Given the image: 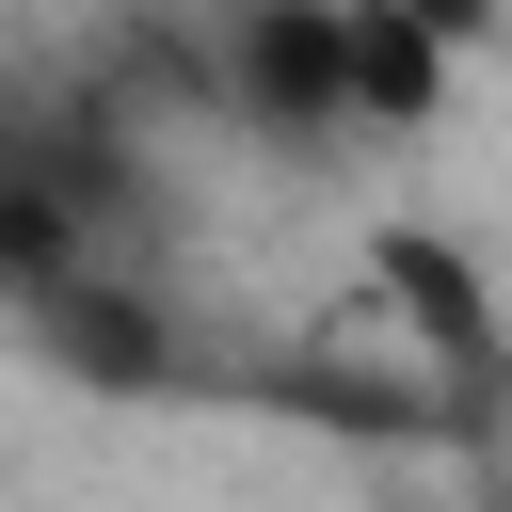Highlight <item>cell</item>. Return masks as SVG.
I'll return each mask as SVG.
<instances>
[{
    "label": "cell",
    "instance_id": "cell-1",
    "mask_svg": "<svg viewBox=\"0 0 512 512\" xmlns=\"http://www.w3.org/2000/svg\"><path fill=\"white\" fill-rule=\"evenodd\" d=\"M32 352H48L64 384H96V400H176V384H192V336H176V304H160L128 256L64 272V288L32 304Z\"/></svg>",
    "mask_w": 512,
    "mask_h": 512
},
{
    "label": "cell",
    "instance_id": "cell-2",
    "mask_svg": "<svg viewBox=\"0 0 512 512\" xmlns=\"http://www.w3.org/2000/svg\"><path fill=\"white\" fill-rule=\"evenodd\" d=\"M224 96L272 144H336L352 128V0H240L224 16Z\"/></svg>",
    "mask_w": 512,
    "mask_h": 512
},
{
    "label": "cell",
    "instance_id": "cell-3",
    "mask_svg": "<svg viewBox=\"0 0 512 512\" xmlns=\"http://www.w3.org/2000/svg\"><path fill=\"white\" fill-rule=\"evenodd\" d=\"M384 304L432 336V368H448V400L480 416V384H496V288H480V256L448 240V224H384Z\"/></svg>",
    "mask_w": 512,
    "mask_h": 512
},
{
    "label": "cell",
    "instance_id": "cell-4",
    "mask_svg": "<svg viewBox=\"0 0 512 512\" xmlns=\"http://www.w3.org/2000/svg\"><path fill=\"white\" fill-rule=\"evenodd\" d=\"M448 112V48L400 0H352V128H432Z\"/></svg>",
    "mask_w": 512,
    "mask_h": 512
}]
</instances>
